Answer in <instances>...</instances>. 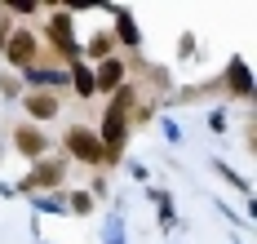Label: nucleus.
<instances>
[{"instance_id": "12", "label": "nucleus", "mask_w": 257, "mask_h": 244, "mask_svg": "<svg viewBox=\"0 0 257 244\" xmlns=\"http://www.w3.org/2000/svg\"><path fill=\"white\" fill-rule=\"evenodd\" d=\"M71 209H76V213H89V209H93V200H89L84 191H76V195H71Z\"/></svg>"}, {"instance_id": "1", "label": "nucleus", "mask_w": 257, "mask_h": 244, "mask_svg": "<svg viewBox=\"0 0 257 244\" xmlns=\"http://www.w3.org/2000/svg\"><path fill=\"white\" fill-rule=\"evenodd\" d=\"M138 89H120L106 107V120H102V160L115 164L120 151H124V138H128V107H133Z\"/></svg>"}, {"instance_id": "2", "label": "nucleus", "mask_w": 257, "mask_h": 244, "mask_svg": "<svg viewBox=\"0 0 257 244\" xmlns=\"http://www.w3.org/2000/svg\"><path fill=\"white\" fill-rule=\"evenodd\" d=\"M67 151H71L76 160H84V164H106L102 160V142L89 134V129H80V125L67 129Z\"/></svg>"}, {"instance_id": "10", "label": "nucleus", "mask_w": 257, "mask_h": 244, "mask_svg": "<svg viewBox=\"0 0 257 244\" xmlns=\"http://www.w3.org/2000/svg\"><path fill=\"white\" fill-rule=\"evenodd\" d=\"M231 84L239 98H248V71H244V62H231Z\"/></svg>"}, {"instance_id": "4", "label": "nucleus", "mask_w": 257, "mask_h": 244, "mask_svg": "<svg viewBox=\"0 0 257 244\" xmlns=\"http://www.w3.org/2000/svg\"><path fill=\"white\" fill-rule=\"evenodd\" d=\"M49 40H53V49L67 58V62H76V58H80L76 40H71V18H67V14H53V18H49Z\"/></svg>"}, {"instance_id": "11", "label": "nucleus", "mask_w": 257, "mask_h": 244, "mask_svg": "<svg viewBox=\"0 0 257 244\" xmlns=\"http://www.w3.org/2000/svg\"><path fill=\"white\" fill-rule=\"evenodd\" d=\"M89 54H93V58H106V54H111V36H93Z\"/></svg>"}, {"instance_id": "7", "label": "nucleus", "mask_w": 257, "mask_h": 244, "mask_svg": "<svg viewBox=\"0 0 257 244\" xmlns=\"http://www.w3.org/2000/svg\"><path fill=\"white\" fill-rule=\"evenodd\" d=\"M58 182H62V164H58V160H40V164H36V173L27 178L23 187L36 191V187H58Z\"/></svg>"}, {"instance_id": "3", "label": "nucleus", "mask_w": 257, "mask_h": 244, "mask_svg": "<svg viewBox=\"0 0 257 244\" xmlns=\"http://www.w3.org/2000/svg\"><path fill=\"white\" fill-rule=\"evenodd\" d=\"M5 54H9L14 67H31L36 54H40V45H36V36H31V31H14V36L5 40Z\"/></svg>"}, {"instance_id": "6", "label": "nucleus", "mask_w": 257, "mask_h": 244, "mask_svg": "<svg viewBox=\"0 0 257 244\" xmlns=\"http://www.w3.org/2000/svg\"><path fill=\"white\" fill-rule=\"evenodd\" d=\"M14 147H18L23 156H31V160H40L49 142H45V134H40V129H14Z\"/></svg>"}, {"instance_id": "8", "label": "nucleus", "mask_w": 257, "mask_h": 244, "mask_svg": "<svg viewBox=\"0 0 257 244\" xmlns=\"http://www.w3.org/2000/svg\"><path fill=\"white\" fill-rule=\"evenodd\" d=\"M58 107H62V102H58L53 93H27V111H31L36 120H53Z\"/></svg>"}, {"instance_id": "5", "label": "nucleus", "mask_w": 257, "mask_h": 244, "mask_svg": "<svg viewBox=\"0 0 257 244\" xmlns=\"http://www.w3.org/2000/svg\"><path fill=\"white\" fill-rule=\"evenodd\" d=\"M120 80H124V62L120 58H102V67L93 76V89L98 93H111V89H120Z\"/></svg>"}, {"instance_id": "9", "label": "nucleus", "mask_w": 257, "mask_h": 244, "mask_svg": "<svg viewBox=\"0 0 257 244\" xmlns=\"http://www.w3.org/2000/svg\"><path fill=\"white\" fill-rule=\"evenodd\" d=\"M67 67H71V80H76V93L80 98H93V93H98V89H93V71H89V67H84V62H67Z\"/></svg>"}, {"instance_id": "13", "label": "nucleus", "mask_w": 257, "mask_h": 244, "mask_svg": "<svg viewBox=\"0 0 257 244\" xmlns=\"http://www.w3.org/2000/svg\"><path fill=\"white\" fill-rule=\"evenodd\" d=\"M120 36H124L128 45H138V31H133V23H128V14H120Z\"/></svg>"}]
</instances>
